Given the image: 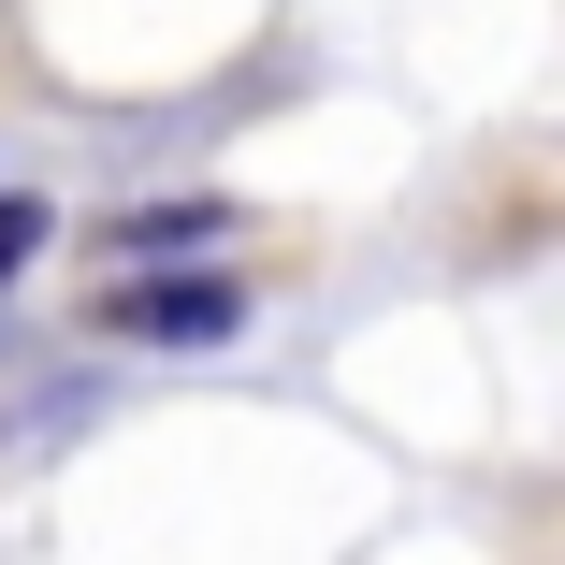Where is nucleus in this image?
I'll use <instances>...</instances> for the list:
<instances>
[{
  "instance_id": "1",
  "label": "nucleus",
  "mask_w": 565,
  "mask_h": 565,
  "mask_svg": "<svg viewBox=\"0 0 565 565\" xmlns=\"http://www.w3.org/2000/svg\"><path fill=\"white\" fill-rule=\"evenodd\" d=\"M247 319L233 276H160V290H102V333H131V349H217V333Z\"/></svg>"
},
{
  "instance_id": "2",
  "label": "nucleus",
  "mask_w": 565,
  "mask_h": 565,
  "mask_svg": "<svg viewBox=\"0 0 565 565\" xmlns=\"http://www.w3.org/2000/svg\"><path fill=\"white\" fill-rule=\"evenodd\" d=\"M44 247V203H15V189H0V290H15V262Z\"/></svg>"
}]
</instances>
